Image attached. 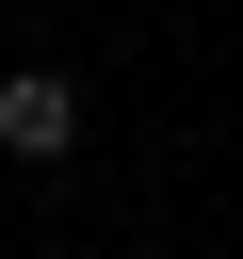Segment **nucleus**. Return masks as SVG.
I'll list each match as a JSON object with an SVG mask.
<instances>
[{"label":"nucleus","instance_id":"obj_1","mask_svg":"<svg viewBox=\"0 0 243 259\" xmlns=\"http://www.w3.org/2000/svg\"><path fill=\"white\" fill-rule=\"evenodd\" d=\"M65 146H81V81L65 65H16L0 81V162H65Z\"/></svg>","mask_w":243,"mask_h":259}]
</instances>
